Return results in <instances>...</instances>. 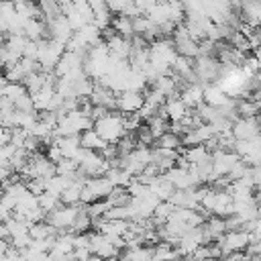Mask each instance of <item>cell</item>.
Segmentation results:
<instances>
[{
  "label": "cell",
  "instance_id": "9",
  "mask_svg": "<svg viewBox=\"0 0 261 261\" xmlns=\"http://www.w3.org/2000/svg\"><path fill=\"white\" fill-rule=\"evenodd\" d=\"M37 200H39V208L47 214V212H51L55 206H59L61 204V200H59V196H55V194H51V192H47V190H43L39 196H37Z\"/></svg>",
  "mask_w": 261,
  "mask_h": 261
},
{
  "label": "cell",
  "instance_id": "7",
  "mask_svg": "<svg viewBox=\"0 0 261 261\" xmlns=\"http://www.w3.org/2000/svg\"><path fill=\"white\" fill-rule=\"evenodd\" d=\"M104 145H106V141H104V139H102V137H100L92 126L80 133V147L90 149V151H100Z\"/></svg>",
  "mask_w": 261,
  "mask_h": 261
},
{
  "label": "cell",
  "instance_id": "1",
  "mask_svg": "<svg viewBox=\"0 0 261 261\" xmlns=\"http://www.w3.org/2000/svg\"><path fill=\"white\" fill-rule=\"evenodd\" d=\"M92 128L106 143H116L126 133L124 130V122H122V112H118V110H108L106 114H102L100 118H96L92 122Z\"/></svg>",
  "mask_w": 261,
  "mask_h": 261
},
{
  "label": "cell",
  "instance_id": "10",
  "mask_svg": "<svg viewBox=\"0 0 261 261\" xmlns=\"http://www.w3.org/2000/svg\"><path fill=\"white\" fill-rule=\"evenodd\" d=\"M8 245H10V241H8V239H0V255L8 249Z\"/></svg>",
  "mask_w": 261,
  "mask_h": 261
},
{
  "label": "cell",
  "instance_id": "4",
  "mask_svg": "<svg viewBox=\"0 0 261 261\" xmlns=\"http://www.w3.org/2000/svg\"><path fill=\"white\" fill-rule=\"evenodd\" d=\"M177 96L184 100V104H186L188 108L194 110L198 104L204 102V84H200V82H188V84H184V86L179 88Z\"/></svg>",
  "mask_w": 261,
  "mask_h": 261
},
{
  "label": "cell",
  "instance_id": "3",
  "mask_svg": "<svg viewBox=\"0 0 261 261\" xmlns=\"http://www.w3.org/2000/svg\"><path fill=\"white\" fill-rule=\"evenodd\" d=\"M145 96L143 92H137V90H122L116 94V110L122 112V114H128V112H137L143 104Z\"/></svg>",
  "mask_w": 261,
  "mask_h": 261
},
{
  "label": "cell",
  "instance_id": "2",
  "mask_svg": "<svg viewBox=\"0 0 261 261\" xmlns=\"http://www.w3.org/2000/svg\"><path fill=\"white\" fill-rule=\"evenodd\" d=\"M230 133L234 139H253L259 135L257 116H237L230 124Z\"/></svg>",
  "mask_w": 261,
  "mask_h": 261
},
{
  "label": "cell",
  "instance_id": "8",
  "mask_svg": "<svg viewBox=\"0 0 261 261\" xmlns=\"http://www.w3.org/2000/svg\"><path fill=\"white\" fill-rule=\"evenodd\" d=\"M153 145L155 147H165V149H181V137L179 135H175V133H171V130H165V133H161L155 141H153Z\"/></svg>",
  "mask_w": 261,
  "mask_h": 261
},
{
  "label": "cell",
  "instance_id": "5",
  "mask_svg": "<svg viewBox=\"0 0 261 261\" xmlns=\"http://www.w3.org/2000/svg\"><path fill=\"white\" fill-rule=\"evenodd\" d=\"M179 153H181V157H184L190 165H200V163H204V161H210V155H212V151H210L204 143L190 145V147H181Z\"/></svg>",
  "mask_w": 261,
  "mask_h": 261
},
{
  "label": "cell",
  "instance_id": "6",
  "mask_svg": "<svg viewBox=\"0 0 261 261\" xmlns=\"http://www.w3.org/2000/svg\"><path fill=\"white\" fill-rule=\"evenodd\" d=\"M110 27H112L114 33L120 35V37L130 39V37L135 35V33H133V18L126 16V14H122V12L112 14V18H110Z\"/></svg>",
  "mask_w": 261,
  "mask_h": 261
}]
</instances>
